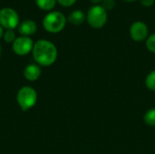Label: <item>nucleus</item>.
Segmentation results:
<instances>
[{"mask_svg":"<svg viewBox=\"0 0 155 154\" xmlns=\"http://www.w3.org/2000/svg\"><path fill=\"white\" fill-rule=\"evenodd\" d=\"M32 53L36 64L39 66H50L57 58V49L55 45L47 40H38L35 42Z\"/></svg>","mask_w":155,"mask_h":154,"instance_id":"nucleus-1","label":"nucleus"},{"mask_svg":"<svg viewBox=\"0 0 155 154\" xmlns=\"http://www.w3.org/2000/svg\"><path fill=\"white\" fill-rule=\"evenodd\" d=\"M65 25H66V18L64 15L57 11L48 13L43 20L44 28L47 32L53 34L61 32L64 28Z\"/></svg>","mask_w":155,"mask_h":154,"instance_id":"nucleus-2","label":"nucleus"},{"mask_svg":"<svg viewBox=\"0 0 155 154\" xmlns=\"http://www.w3.org/2000/svg\"><path fill=\"white\" fill-rule=\"evenodd\" d=\"M37 101L36 91L30 86L22 87L16 94V102L23 111H27L35 106Z\"/></svg>","mask_w":155,"mask_h":154,"instance_id":"nucleus-3","label":"nucleus"},{"mask_svg":"<svg viewBox=\"0 0 155 154\" xmlns=\"http://www.w3.org/2000/svg\"><path fill=\"white\" fill-rule=\"evenodd\" d=\"M107 12L102 5H94L91 7L86 15V19L88 24L93 28H102L107 22Z\"/></svg>","mask_w":155,"mask_h":154,"instance_id":"nucleus-4","label":"nucleus"},{"mask_svg":"<svg viewBox=\"0 0 155 154\" xmlns=\"http://www.w3.org/2000/svg\"><path fill=\"white\" fill-rule=\"evenodd\" d=\"M0 25L7 30H13L19 25V15L15 10L5 7L0 10Z\"/></svg>","mask_w":155,"mask_h":154,"instance_id":"nucleus-5","label":"nucleus"},{"mask_svg":"<svg viewBox=\"0 0 155 154\" xmlns=\"http://www.w3.org/2000/svg\"><path fill=\"white\" fill-rule=\"evenodd\" d=\"M33 47H34L33 40L29 36H23V35L17 37L12 44L13 51L17 55H21V56L29 54L33 50Z\"/></svg>","mask_w":155,"mask_h":154,"instance_id":"nucleus-6","label":"nucleus"},{"mask_svg":"<svg viewBox=\"0 0 155 154\" xmlns=\"http://www.w3.org/2000/svg\"><path fill=\"white\" fill-rule=\"evenodd\" d=\"M148 26L145 23L137 21L134 22L130 27V35L135 42H142L148 38Z\"/></svg>","mask_w":155,"mask_h":154,"instance_id":"nucleus-7","label":"nucleus"},{"mask_svg":"<svg viewBox=\"0 0 155 154\" xmlns=\"http://www.w3.org/2000/svg\"><path fill=\"white\" fill-rule=\"evenodd\" d=\"M41 67L36 64H31L25 66L24 69V76L30 82L36 81L41 75Z\"/></svg>","mask_w":155,"mask_h":154,"instance_id":"nucleus-8","label":"nucleus"},{"mask_svg":"<svg viewBox=\"0 0 155 154\" xmlns=\"http://www.w3.org/2000/svg\"><path fill=\"white\" fill-rule=\"evenodd\" d=\"M37 30V25L33 20H25L18 25V32L23 36H29L34 34Z\"/></svg>","mask_w":155,"mask_h":154,"instance_id":"nucleus-9","label":"nucleus"},{"mask_svg":"<svg viewBox=\"0 0 155 154\" xmlns=\"http://www.w3.org/2000/svg\"><path fill=\"white\" fill-rule=\"evenodd\" d=\"M84 20H85V15L83 13V11H81V10H74L68 16L69 23L75 25H79L83 24L84 22Z\"/></svg>","mask_w":155,"mask_h":154,"instance_id":"nucleus-10","label":"nucleus"},{"mask_svg":"<svg viewBox=\"0 0 155 154\" xmlns=\"http://www.w3.org/2000/svg\"><path fill=\"white\" fill-rule=\"evenodd\" d=\"M57 0H35L37 6L43 10L48 11L54 7Z\"/></svg>","mask_w":155,"mask_h":154,"instance_id":"nucleus-11","label":"nucleus"},{"mask_svg":"<svg viewBox=\"0 0 155 154\" xmlns=\"http://www.w3.org/2000/svg\"><path fill=\"white\" fill-rule=\"evenodd\" d=\"M143 120L147 125L155 126V108H152L145 113Z\"/></svg>","mask_w":155,"mask_h":154,"instance_id":"nucleus-12","label":"nucleus"},{"mask_svg":"<svg viewBox=\"0 0 155 154\" xmlns=\"http://www.w3.org/2000/svg\"><path fill=\"white\" fill-rule=\"evenodd\" d=\"M145 85L146 87L151 90L155 92V70L152 71L145 79Z\"/></svg>","mask_w":155,"mask_h":154,"instance_id":"nucleus-13","label":"nucleus"},{"mask_svg":"<svg viewBox=\"0 0 155 154\" xmlns=\"http://www.w3.org/2000/svg\"><path fill=\"white\" fill-rule=\"evenodd\" d=\"M146 47L150 52L155 54V33L148 36L146 39Z\"/></svg>","mask_w":155,"mask_h":154,"instance_id":"nucleus-14","label":"nucleus"},{"mask_svg":"<svg viewBox=\"0 0 155 154\" xmlns=\"http://www.w3.org/2000/svg\"><path fill=\"white\" fill-rule=\"evenodd\" d=\"M4 40H5V42H6V43H8V44H10V43H14V41L16 39V37H15V32L13 31V30H6L5 33H4Z\"/></svg>","mask_w":155,"mask_h":154,"instance_id":"nucleus-15","label":"nucleus"},{"mask_svg":"<svg viewBox=\"0 0 155 154\" xmlns=\"http://www.w3.org/2000/svg\"><path fill=\"white\" fill-rule=\"evenodd\" d=\"M116 5L115 0H103V7L107 11V10H112L113 8H114Z\"/></svg>","mask_w":155,"mask_h":154,"instance_id":"nucleus-16","label":"nucleus"},{"mask_svg":"<svg viewBox=\"0 0 155 154\" xmlns=\"http://www.w3.org/2000/svg\"><path fill=\"white\" fill-rule=\"evenodd\" d=\"M57 2L62 5V6H64V7H69L71 5H73L76 0H57Z\"/></svg>","mask_w":155,"mask_h":154,"instance_id":"nucleus-17","label":"nucleus"},{"mask_svg":"<svg viewBox=\"0 0 155 154\" xmlns=\"http://www.w3.org/2000/svg\"><path fill=\"white\" fill-rule=\"evenodd\" d=\"M140 2L143 6L149 7V6H152L154 4L155 0H140Z\"/></svg>","mask_w":155,"mask_h":154,"instance_id":"nucleus-18","label":"nucleus"},{"mask_svg":"<svg viewBox=\"0 0 155 154\" xmlns=\"http://www.w3.org/2000/svg\"><path fill=\"white\" fill-rule=\"evenodd\" d=\"M4 35V30H3V27L0 25V38Z\"/></svg>","mask_w":155,"mask_h":154,"instance_id":"nucleus-19","label":"nucleus"},{"mask_svg":"<svg viewBox=\"0 0 155 154\" xmlns=\"http://www.w3.org/2000/svg\"><path fill=\"white\" fill-rule=\"evenodd\" d=\"M92 3H94V4H98V3H100L101 1H103V0H90Z\"/></svg>","mask_w":155,"mask_h":154,"instance_id":"nucleus-20","label":"nucleus"},{"mask_svg":"<svg viewBox=\"0 0 155 154\" xmlns=\"http://www.w3.org/2000/svg\"><path fill=\"white\" fill-rule=\"evenodd\" d=\"M124 1H125V2H134V1H136V0H124Z\"/></svg>","mask_w":155,"mask_h":154,"instance_id":"nucleus-21","label":"nucleus"},{"mask_svg":"<svg viewBox=\"0 0 155 154\" xmlns=\"http://www.w3.org/2000/svg\"><path fill=\"white\" fill-rule=\"evenodd\" d=\"M0 54H1V45H0Z\"/></svg>","mask_w":155,"mask_h":154,"instance_id":"nucleus-22","label":"nucleus"}]
</instances>
